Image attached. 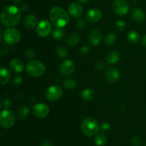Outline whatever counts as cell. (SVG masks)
<instances>
[{
	"instance_id": "obj_1",
	"label": "cell",
	"mask_w": 146,
	"mask_h": 146,
	"mask_svg": "<svg viewBox=\"0 0 146 146\" xmlns=\"http://www.w3.org/2000/svg\"><path fill=\"white\" fill-rule=\"evenodd\" d=\"M0 19L6 27H12L19 22L21 19V11L15 6H7L1 11Z\"/></svg>"
},
{
	"instance_id": "obj_2",
	"label": "cell",
	"mask_w": 146,
	"mask_h": 146,
	"mask_svg": "<svg viewBox=\"0 0 146 146\" xmlns=\"http://www.w3.org/2000/svg\"><path fill=\"white\" fill-rule=\"evenodd\" d=\"M49 17L55 28L62 29L68 24L70 20L68 13L60 7H53L49 11Z\"/></svg>"
},
{
	"instance_id": "obj_3",
	"label": "cell",
	"mask_w": 146,
	"mask_h": 146,
	"mask_svg": "<svg viewBox=\"0 0 146 146\" xmlns=\"http://www.w3.org/2000/svg\"><path fill=\"white\" fill-rule=\"evenodd\" d=\"M99 130V124L96 119L93 117H87L81 123V130L85 135L92 137L96 135Z\"/></svg>"
},
{
	"instance_id": "obj_4",
	"label": "cell",
	"mask_w": 146,
	"mask_h": 146,
	"mask_svg": "<svg viewBox=\"0 0 146 146\" xmlns=\"http://www.w3.org/2000/svg\"><path fill=\"white\" fill-rule=\"evenodd\" d=\"M27 72L30 76L34 77H41L45 73L46 66L38 60H31L27 64Z\"/></svg>"
},
{
	"instance_id": "obj_5",
	"label": "cell",
	"mask_w": 146,
	"mask_h": 146,
	"mask_svg": "<svg viewBox=\"0 0 146 146\" xmlns=\"http://www.w3.org/2000/svg\"><path fill=\"white\" fill-rule=\"evenodd\" d=\"M15 115L9 110H4L0 113V125L4 128H10L15 123Z\"/></svg>"
},
{
	"instance_id": "obj_6",
	"label": "cell",
	"mask_w": 146,
	"mask_h": 146,
	"mask_svg": "<svg viewBox=\"0 0 146 146\" xmlns=\"http://www.w3.org/2000/svg\"><path fill=\"white\" fill-rule=\"evenodd\" d=\"M4 40L7 44H14L18 42L21 39V33L18 29L13 27L7 28L3 34Z\"/></svg>"
},
{
	"instance_id": "obj_7",
	"label": "cell",
	"mask_w": 146,
	"mask_h": 146,
	"mask_svg": "<svg viewBox=\"0 0 146 146\" xmlns=\"http://www.w3.org/2000/svg\"><path fill=\"white\" fill-rule=\"evenodd\" d=\"M113 9L118 16L123 17L129 11V4L127 0H114Z\"/></svg>"
},
{
	"instance_id": "obj_8",
	"label": "cell",
	"mask_w": 146,
	"mask_h": 146,
	"mask_svg": "<svg viewBox=\"0 0 146 146\" xmlns=\"http://www.w3.org/2000/svg\"><path fill=\"white\" fill-rule=\"evenodd\" d=\"M46 97L50 101H56L63 95V90L58 85H53L48 87L45 93Z\"/></svg>"
},
{
	"instance_id": "obj_9",
	"label": "cell",
	"mask_w": 146,
	"mask_h": 146,
	"mask_svg": "<svg viewBox=\"0 0 146 146\" xmlns=\"http://www.w3.org/2000/svg\"><path fill=\"white\" fill-rule=\"evenodd\" d=\"M75 63L71 60H66L61 63L59 67L60 73L64 77L71 75L75 70Z\"/></svg>"
},
{
	"instance_id": "obj_10",
	"label": "cell",
	"mask_w": 146,
	"mask_h": 146,
	"mask_svg": "<svg viewBox=\"0 0 146 146\" xmlns=\"http://www.w3.org/2000/svg\"><path fill=\"white\" fill-rule=\"evenodd\" d=\"M51 28H52V26L48 20H41L36 27V33L38 36L41 37H47L51 33Z\"/></svg>"
},
{
	"instance_id": "obj_11",
	"label": "cell",
	"mask_w": 146,
	"mask_h": 146,
	"mask_svg": "<svg viewBox=\"0 0 146 146\" xmlns=\"http://www.w3.org/2000/svg\"><path fill=\"white\" fill-rule=\"evenodd\" d=\"M49 107L44 103H37L33 107V114L38 118H44L49 113Z\"/></svg>"
},
{
	"instance_id": "obj_12",
	"label": "cell",
	"mask_w": 146,
	"mask_h": 146,
	"mask_svg": "<svg viewBox=\"0 0 146 146\" xmlns=\"http://www.w3.org/2000/svg\"><path fill=\"white\" fill-rule=\"evenodd\" d=\"M68 12L74 18H78L84 12V9L79 3H71L68 7Z\"/></svg>"
},
{
	"instance_id": "obj_13",
	"label": "cell",
	"mask_w": 146,
	"mask_h": 146,
	"mask_svg": "<svg viewBox=\"0 0 146 146\" xmlns=\"http://www.w3.org/2000/svg\"><path fill=\"white\" fill-rule=\"evenodd\" d=\"M102 11L97 8H93L88 10L86 14V18L90 22H97L102 18Z\"/></svg>"
},
{
	"instance_id": "obj_14",
	"label": "cell",
	"mask_w": 146,
	"mask_h": 146,
	"mask_svg": "<svg viewBox=\"0 0 146 146\" xmlns=\"http://www.w3.org/2000/svg\"><path fill=\"white\" fill-rule=\"evenodd\" d=\"M106 78L111 84L116 83L120 78L119 71L115 67H109L106 72Z\"/></svg>"
},
{
	"instance_id": "obj_15",
	"label": "cell",
	"mask_w": 146,
	"mask_h": 146,
	"mask_svg": "<svg viewBox=\"0 0 146 146\" xmlns=\"http://www.w3.org/2000/svg\"><path fill=\"white\" fill-rule=\"evenodd\" d=\"M103 34L101 30L94 29L88 36V43L93 46H98L102 40Z\"/></svg>"
},
{
	"instance_id": "obj_16",
	"label": "cell",
	"mask_w": 146,
	"mask_h": 146,
	"mask_svg": "<svg viewBox=\"0 0 146 146\" xmlns=\"http://www.w3.org/2000/svg\"><path fill=\"white\" fill-rule=\"evenodd\" d=\"M9 67L14 73H21L24 70V64L19 59H13L9 63Z\"/></svg>"
},
{
	"instance_id": "obj_17",
	"label": "cell",
	"mask_w": 146,
	"mask_h": 146,
	"mask_svg": "<svg viewBox=\"0 0 146 146\" xmlns=\"http://www.w3.org/2000/svg\"><path fill=\"white\" fill-rule=\"evenodd\" d=\"M24 23L26 28L29 29H34V28H36L38 24L36 17L34 14H28L26 16L24 19Z\"/></svg>"
},
{
	"instance_id": "obj_18",
	"label": "cell",
	"mask_w": 146,
	"mask_h": 146,
	"mask_svg": "<svg viewBox=\"0 0 146 146\" xmlns=\"http://www.w3.org/2000/svg\"><path fill=\"white\" fill-rule=\"evenodd\" d=\"M121 60V54L118 51H112L106 57V61L109 64H115Z\"/></svg>"
},
{
	"instance_id": "obj_19",
	"label": "cell",
	"mask_w": 146,
	"mask_h": 146,
	"mask_svg": "<svg viewBox=\"0 0 146 146\" xmlns=\"http://www.w3.org/2000/svg\"><path fill=\"white\" fill-rule=\"evenodd\" d=\"M131 17L136 22H143L145 19V14L141 9H135L131 12Z\"/></svg>"
},
{
	"instance_id": "obj_20",
	"label": "cell",
	"mask_w": 146,
	"mask_h": 146,
	"mask_svg": "<svg viewBox=\"0 0 146 146\" xmlns=\"http://www.w3.org/2000/svg\"><path fill=\"white\" fill-rule=\"evenodd\" d=\"M11 78L10 72L4 67H0V84H6L9 82Z\"/></svg>"
},
{
	"instance_id": "obj_21",
	"label": "cell",
	"mask_w": 146,
	"mask_h": 146,
	"mask_svg": "<svg viewBox=\"0 0 146 146\" xmlns=\"http://www.w3.org/2000/svg\"><path fill=\"white\" fill-rule=\"evenodd\" d=\"M80 38H81V37L78 33L73 32L68 35L66 42L67 45L69 46V47H75L80 42Z\"/></svg>"
},
{
	"instance_id": "obj_22",
	"label": "cell",
	"mask_w": 146,
	"mask_h": 146,
	"mask_svg": "<svg viewBox=\"0 0 146 146\" xmlns=\"http://www.w3.org/2000/svg\"><path fill=\"white\" fill-rule=\"evenodd\" d=\"M95 95V92L91 88L84 89L81 92V97L84 101H90L92 100Z\"/></svg>"
},
{
	"instance_id": "obj_23",
	"label": "cell",
	"mask_w": 146,
	"mask_h": 146,
	"mask_svg": "<svg viewBox=\"0 0 146 146\" xmlns=\"http://www.w3.org/2000/svg\"><path fill=\"white\" fill-rule=\"evenodd\" d=\"M52 37L57 41H61L65 37V31L61 28H55L52 31Z\"/></svg>"
},
{
	"instance_id": "obj_24",
	"label": "cell",
	"mask_w": 146,
	"mask_h": 146,
	"mask_svg": "<svg viewBox=\"0 0 146 146\" xmlns=\"http://www.w3.org/2000/svg\"><path fill=\"white\" fill-rule=\"evenodd\" d=\"M127 39L131 43L135 44V43L139 41L140 35L138 31H135V30H132V31H130L128 32V35H127Z\"/></svg>"
},
{
	"instance_id": "obj_25",
	"label": "cell",
	"mask_w": 146,
	"mask_h": 146,
	"mask_svg": "<svg viewBox=\"0 0 146 146\" xmlns=\"http://www.w3.org/2000/svg\"><path fill=\"white\" fill-rule=\"evenodd\" d=\"M94 142L97 146H104L107 142V137L104 133H99L96 135Z\"/></svg>"
},
{
	"instance_id": "obj_26",
	"label": "cell",
	"mask_w": 146,
	"mask_h": 146,
	"mask_svg": "<svg viewBox=\"0 0 146 146\" xmlns=\"http://www.w3.org/2000/svg\"><path fill=\"white\" fill-rule=\"evenodd\" d=\"M29 114V109L27 106H21L17 111V117L21 120H24Z\"/></svg>"
},
{
	"instance_id": "obj_27",
	"label": "cell",
	"mask_w": 146,
	"mask_h": 146,
	"mask_svg": "<svg viewBox=\"0 0 146 146\" xmlns=\"http://www.w3.org/2000/svg\"><path fill=\"white\" fill-rule=\"evenodd\" d=\"M116 42V36L115 34H112V33H110V34H107L106 36L105 39H104V43H105L106 46H108V47H111L113 46Z\"/></svg>"
},
{
	"instance_id": "obj_28",
	"label": "cell",
	"mask_w": 146,
	"mask_h": 146,
	"mask_svg": "<svg viewBox=\"0 0 146 146\" xmlns=\"http://www.w3.org/2000/svg\"><path fill=\"white\" fill-rule=\"evenodd\" d=\"M56 53L60 58H66L68 54V50L64 46H59L56 49Z\"/></svg>"
},
{
	"instance_id": "obj_29",
	"label": "cell",
	"mask_w": 146,
	"mask_h": 146,
	"mask_svg": "<svg viewBox=\"0 0 146 146\" xmlns=\"http://www.w3.org/2000/svg\"><path fill=\"white\" fill-rule=\"evenodd\" d=\"M76 86V81L73 78H68L64 82V87L68 90L74 89Z\"/></svg>"
},
{
	"instance_id": "obj_30",
	"label": "cell",
	"mask_w": 146,
	"mask_h": 146,
	"mask_svg": "<svg viewBox=\"0 0 146 146\" xmlns=\"http://www.w3.org/2000/svg\"><path fill=\"white\" fill-rule=\"evenodd\" d=\"M115 27H116L117 30L119 31H123L126 28V23L125 22V21L121 19L117 20L116 22H115Z\"/></svg>"
},
{
	"instance_id": "obj_31",
	"label": "cell",
	"mask_w": 146,
	"mask_h": 146,
	"mask_svg": "<svg viewBox=\"0 0 146 146\" xmlns=\"http://www.w3.org/2000/svg\"><path fill=\"white\" fill-rule=\"evenodd\" d=\"M76 26L79 30H84L87 27V22L84 19H79L76 22Z\"/></svg>"
},
{
	"instance_id": "obj_32",
	"label": "cell",
	"mask_w": 146,
	"mask_h": 146,
	"mask_svg": "<svg viewBox=\"0 0 146 146\" xmlns=\"http://www.w3.org/2000/svg\"><path fill=\"white\" fill-rule=\"evenodd\" d=\"M142 140L138 137H133L131 139V143L133 146H139L141 145Z\"/></svg>"
},
{
	"instance_id": "obj_33",
	"label": "cell",
	"mask_w": 146,
	"mask_h": 146,
	"mask_svg": "<svg viewBox=\"0 0 146 146\" xmlns=\"http://www.w3.org/2000/svg\"><path fill=\"white\" fill-rule=\"evenodd\" d=\"M11 105H12V103H11V101L9 99H6L3 101L2 102V106L4 107V108L5 110H9L11 107Z\"/></svg>"
},
{
	"instance_id": "obj_34",
	"label": "cell",
	"mask_w": 146,
	"mask_h": 146,
	"mask_svg": "<svg viewBox=\"0 0 146 146\" xmlns=\"http://www.w3.org/2000/svg\"><path fill=\"white\" fill-rule=\"evenodd\" d=\"M35 51L33 49H29V50H27L25 53V55L27 58L29 59H32L35 57Z\"/></svg>"
},
{
	"instance_id": "obj_35",
	"label": "cell",
	"mask_w": 146,
	"mask_h": 146,
	"mask_svg": "<svg viewBox=\"0 0 146 146\" xmlns=\"http://www.w3.org/2000/svg\"><path fill=\"white\" fill-rule=\"evenodd\" d=\"M90 48L88 46H83L82 47L80 50V53H81L82 55H86V54H89L90 53Z\"/></svg>"
},
{
	"instance_id": "obj_36",
	"label": "cell",
	"mask_w": 146,
	"mask_h": 146,
	"mask_svg": "<svg viewBox=\"0 0 146 146\" xmlns=\"http://www.w3.org/2000/svg\"><path fill=\"white\" fill-rule=\"evenodd\" d=\"M22 77H20V76H17L13 80V84L15 86H19L21 84V82H22Z\"/></svg>"
},
{
	"instance_id": "obj_37",
	"label": "cell",
	"mask_w": 146,
	"mask_h": 146,
	"mask_svg": "<svg viewBox=\"0 0 146 146\" xmlns=\"http://www.w3.org/2000/svg\"><path fill=\"white\" fill-rule=\"evenodd\" d=\"M101 128L103 131H109V130L111 129V125H110L109 123H107V122H104V123H103L102 124H101Z\"/></svg>"
},
{
	"instance_id": "obj_38",
	"label": "cell",
	"mask_w": 146,
	"mask_h": 146,
	"mask_svg": "<svg viewBox=\"0 0 146 146\" xmlns=\"http://www.w3.org/2000/svg\"><path fill=\"white\" fill-rule=\"evenodd\" d=\"M96 69H98V70H103L104 68H105V64H104V62L99 61L96 64Z\"/></svg>"
},
{
	"instance_id": "obj_39",
	"label": "cell",
	"mask_w": 146,
	"mask_h": 146,
	"mask_svg": "<svg viewBox=\"0 0 146 146\" xmlns=\"http://www.w3.org/2000/svg\"><path fill=\"white\" fill-rule=\"evenodd\" d=\"M41 146H53L52 145V143H51L50 140H44V142L42 143V144H41Z\"/></svg>"
},
{
	"instance_id": "obj_40",
	"label": "cell",
	"mask_w": 146,
	"mask_h": 146,
	"mask_svg": "<svg viewBox=\"0 0 146 146\" xmlns=\"http://www.w3.org/2000/svg\"><path fill=\"white\" fill-rule=\"evenodd\" d=\"M29 7L27 4H23L21 5V10L22 11H27L28 10Z\"/></svg>"
},
{
	"instance_id": "obj_41",
	"label": "cell",
	"mask_w": 146,
	"mask_h": 146,
	"mask_svg": "<svg viewBox=\"0 0 146 146\" xmlns=\"http://www.w3.org/2000/svg\"><path fill=\"white\" fill-rule=\"evenodd\" d=\"M142 43L143 44L144 46L146 47V34H145V35L142 38Z\"/></svg>"
},
{
	"instance_id": "obj_42",
	"label": "cell",
	"mask_w": 146,
	"mask_h": 146,
	"mask_svg": "<svg viewBox=\"0 0 146 146\" xmlns=\"http://www.w3.org/2000/svg\"><path fill=\"white\" fill-rule=\"evenodd\" d=\"M77 1L79 3H81V4H86L88 1V0H77Z\"/></svg>"
},
{
	"instance_id": "obj_43",
	"label": "cell",
	"mask_w": 146,
	"mask_h": 146,
	"mask_svg": "<svg viewBox=\"0 0 146 146\" xmlns=\"http://www.w3.org/2000/svg\"><path fill=\"white\" fill-rule=\"evenodd\" d=\"M12 1L14 3V4H19L22 1V0H12Z\"/></svg>"
},
{
	"instance_id": "obj_44",
	"label": "cell",
	"mask_w": 146,
	"mask_h": 146,
	"mask_svg": "<svg viewBox=\"0 0 146 146\" xmlns=\"http://www.w3.org/2000/svg\"><path fill=\"white\" fill-rule=\"evenodd\" d=\"M1 31H0V42H1Z\"/></svg>"
},
{
	"instance_id": "obj_45",
	"label": "cell",
	"mask_w": 146,
	"mask_h": 146,
	"mask_svg": "<svg viewBox=\"0 0 146 146\" xmlns=\"http://www.w3.org/2000/svg\"><path fill=\"white\" fill-rule=\"evenodd\" d=\"M1 106H2V104H1V101H0V109H1Z\"/></svg>"
},
{
	"instance_id": "obj_46",
	"label": "cell",
	"mask_w": 146,
	"mask_h": 146,
	"mask_svg": "<svg viewBox=\"0 0 146 146\" xmlns=\"http://www.w3.org/2000/svg\"><path fill=\"white\" fill-rule=\"evenodd\" d=\"M0 57H1V53H0Z\"/></svg>"
},
{
	"instance_id": "obj_47",
	"label": "cell",
	"mask_w": 146,
	"mask_h": 146,
	"mask_svg": "<svg viewBox=\"0 0 146 146\" xmlns=\"http://www.w3.org/2000/svg\"><path fill=\"white\" fill-rule=\"evenodd\" d=\"M145 146H146V143H145Z\"/></svg>"
}]
</instances>
